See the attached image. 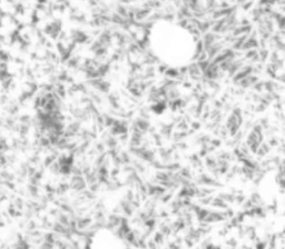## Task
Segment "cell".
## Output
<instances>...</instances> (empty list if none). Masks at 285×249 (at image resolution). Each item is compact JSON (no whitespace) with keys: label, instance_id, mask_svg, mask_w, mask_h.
Here are the masks:
<instances>
[{"label":"cell","instance_id":"6da1fadb","mask_svg":"<svg viewBox=\"0 0 285 249\" xmlns=\"http://www.w3.org/2000/svg\"><path fill=\"white\" fill-rule=\"evenodd\" d=\"M252 6H253V1H247L246 3H244L242 7H243L244 10H247L248 8H251Z\"/></svg>","mask_w":285,"mask_h":249},{"label":"cell","instance_id":"7a4b0ae2","mask_svg":"<svg viewBox=\"0 0 285 249\" xmlns=\"http://www.w3.org/2000/svg\"><path fill=\"white\" fill-rule=\"evenodd\" d=\"M219 7L223 9V8H228L229 6H228V2L227 1H222V3L219 5Z\"/></svg>","mask_w":285,"mask_h":249},{"label":"cell","instance_id":"3957f363","mask_svg":"<svg viewBox=\"0 0 285 249\" xmlns=\"http://www.w3.org/2000/svg\"><path fill=\"white\" fill-rule=\"evenodd\" d=\"M231 1H233V2H237V3H241V2H245L246 0H231Z\"/></svg>","mask_w":285,"mask_h":249},{"label":"cell","instance_id":"277c9868","mask_svg":"<svg viewBox=\"0 0 285 249\" xmlns=\"http://www.w3.org/2000/svg\"><path fill=\"white\" fill-rule=\"evenodd\" d=\"M276 2L280 5H285V0H276Z\"/></svg>","mask_w":285,"mask_h":249},{"label":"cell","instance_id":"5b68a950","mask_svg":"<svg viewBox=\"0 0 285 249\" xmlns=\"http://www.w3.org/2000/svg\"><path fill=\"white\" fill-rule=\"evenodd\" d=\"M281 9H282L283 11H285V6H283V7H282V8H281Z\"/></svg>","mask_w":285,"mask_h":249}]
</instances>
